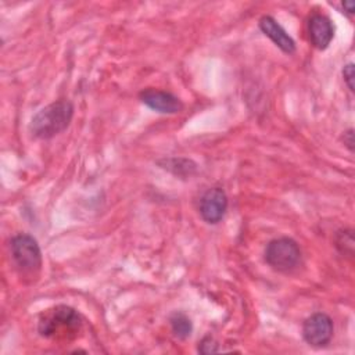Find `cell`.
Wrapping results in <instances>:
<instances>
[{"label":"cell","instance_id":"7c38bea8","mask_svg":"<svg viewBox=\"0 0 355 355\" xmlns=\"http://www.w3.org/2000/svg\"><path fill=\"white\" fill-rule=\"evenodd\" d=\"M198 351H200L201 354H214V352H218L219 348H218L216 341H215L212 337H205V338L200 343Z\"/></svg>","mask_w":355,"mask_h":355},{"label":"cell","instance_id":"9a60e30c","mask_svg":"<svg viewBox=\"0 0 355 355\" xmlns=\"http://www.w3.org/2000/svg\"><path fill=\"white\" fill-rule=\"evenodd\" d=\"M341 7L345 10L347 14L352 15L355 12V3L354 1H343L341 3Z\"/></svg>","mask_w":355,"mask_h":355},{"label":"cell","instance_id":"4fadbf2b","mask_svg":"<svg viewBox=\"0 0 355 355\" xmlns=\"http://www.w3.org/2000/svg\"><path fill=\"white\" fill-rule=\"evenodd\" d=\"M343 78L351 92H354V62H348L343 68Z\"/></svg>","mask_w":355,"mask_h":355},{"label":"cell","instance_id":"52a82bcc","mask_svg":"<svg viewBox=\"0 0 355 355\" xmlns=\"http://www.w3.org/2000/svg\"><path fill=\"white\" fill-rule=\"evenodd\" d=\"M139 98L148 108L159 114H178L183 110V103L171 92L148 87L140 92Z\"/></svg>","mask_w":355,"mask_h":355},{"label":"cell","instance_id":"8992f818","mask_svg":"<svg viewBox=\"0 0 355 355\" xmlns=\"http://www.w3.org/2000/svg\"><path fill=\"white\" fill-rule=\"evenodd\" d=\"M227 209V196L223 189L212 187L208 189L200 198L198 211L201 218L211 225L222 220Z\"/></svg>","mask_w":355,"mask_h":355},{"label":"cell","instance_id":"9c48e42d","mask_svg":"<svg viewBox=\"0 0 355 355\" xmlns=\"http://www.w3.org/2000/svg\"><path fill=\"white\" fill-rule=\"evenodd\" d=\"M259 29L265 36H268L282 51L293 54L295 51L294 39L286 32V29L270 15H263L259 19Z\"/></svg>","mask_w":355,"mask_h":355},{"label":"cell","instance_id":"30bf717a","mask_svg":"<svg viewBox=\"0 0 355 355\" xmlns=\"http://www.w3.org/2000/svg\"><path fill=\"white\" fill-rule=\"evenodd\" d=\"M169 323H171V329L172 333L176 338L179 340H184L191 334L193 330V324L191 320L189 319V316H186L182 312H175L171 318H169Z\"/></svg>","mask_w":355,"mask_h":355},{"label":"cell","instance_id":"3957f363","mask_svg":"<svg viewBox=\"0 0 355 355\" xmlns=\"http://www.w3.org/2000/svg\"><path fill=\"white\" fill-rule=\"evenodd\" d=\"M14 265L22 277H36L42 269V251L35 237L26 233L15 234L10 241Z\"/></svg>","mask_w":355,"mask_h":355},{"label":"cell","instance_id":"8fae6325","mask_svg":"<svg viewBox=\"0 0 355 355\" xmlns=\"http://www.w3.org/2000/svg\"><path fill=\"white\" fill-rule=\"evenodd\" d=\"M334 243L337 250L347 257H354L355 243H354V234L351 229H341L336 233Z\"/></svg>","mask_w":355,"mask_h":355},{"label":"cell","instance_id":"5b68a950","mask_svg":"<svg viewBox=\"0 0 355 355\" xmlns=\"http://www.w3.org/2000/svg\"><path fill=\"white\" fill-rule=\"evenodd\" d=\"M334 333L333 320L323 312L308 316L302 323V337L306 344L320 348L330 343Z\"/></svg>","mask_w":355,"mask_h":355},{"label":"cell","instance_id":"6da1fadb","mask_svg":"<svg viewBox=\"0 0 355 355\" xmlns=\"http://www.w3.org/2000/svg\"><path fill=\"white\" fill-rule=\"evenodd\" d=\"M72 116L73 104L69 100H57L33 115L29 130L37 139H51L69 126Z\"/></svg>","mask_w":355,"mask_h":355},{"label":"cell","instance_id":"5bb4252c","mask_svg":"<svg viewBox=\"0 0 355 355\" xmlns=\"http://www.w3.org/2000/svg\"><path fill=\"white\" fill-rule=\"evenodd\" d=\"M343 140H344V144L345 147L354 153V148H355V140H354V129L349 128L348 130L344 132V136H343Z\"/></svg>","mask_w":355,"mask_h":355},{"label":"cell","instance_id":"7a4b0ae2","mask_svg":"<svg viewBox=\"0 0 355 355\" xmlns=\"http://www.w3.org/2000/svg\"><path fill=\"white\" fill-rule=\"evenodd\" d=\"M82 322L79 313L67 305H57L40 315L37 331L42 337L68 340L76 337Z\"/></svg>","mask_w":355,"mask_h":355},{"label":"cell","instance_id":"277c9868","mask_svg":"<svg viewBox=\"0 0 355 355\" xmlns=\"http://www.w3.org/2000/svg\"><path fill=\"white\" fill-rule=\"evenodd\" d=\"M265 262L277 272L294 269L301 259V250L295 240L290 237H277L270 240L265 247Z\"/></svg>","mask_w":355,"mask_h":355},{"label":"cell","instance_id":"ba28073f","mask_svg":"<svg viewBox=\"0 0 355 355\" xmlns=\"http://www.w3.org/2000/svg\"><path fill=\"white\" fill-rule=\"evenodd\" d=\"M308 33L313 47L324 50L334 37V25L329 17L323 14H313L308 21Z\"/></svg>","mask_w":355,"mask_h":355}]
</instances>
